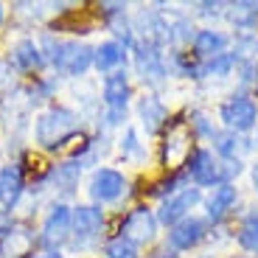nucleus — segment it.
<instances>
[{
  "label": "nucleus",
  "instance_id": "nucleus-3",
  "mask_svg": "<svg viewBox=\"0 0 258 258\" xmlns=\"http://www.w3.org/2000/svg\"><path fill=\"white\" fill-rule=\"evenodd\" d=\"M129 76L126 71H112L104 76V87H101V101L107 107L104 112V123L107 126H118L126 118V104H129Z\"/></svg>",
  "mask_w": 258,
  "mask_h": 258
},
{
  "label": "nucleus",
  "instance_id": "nucleus-33",
  "mask_svg": "<svg viewBox=\"0 0 258 258\" xmlns=\"http://www.w3.org/2000/svg\"><path fill=\"white\" fill-rule=\"evenodd\" d=\"M236 73H239L241 87L258 84V62H236Z\"/></svg>",
  "mask_w": 258,
  "mask_h": 258
},
{
  "label": "nucleus",
  "instance_id": "nucleus-17",
  "mask_svg": "<svg viewBox=\"0 0 258 258\" xmlns=\"http://www.w3.org/2000/svg\"><path fill=\"white\" fill-rule=\"evenodd\" d=\"M191 45H194V56L200 59V62H205V59H213V56H219V53H227L230 37L216 31V28H202V31H197Z\"/></svg>",
  "mask_w": 258,
  "mask_h": 258
},
{
  "label": "nucleus",
  "instance_id": "nucleus-22",
  "mask_svg": "<svg viewBox=\"0 0 258 258\" xmlns=\"http://www.w3.org/2000/svg\"><path fill=\"white\" fill-rule=\"evenodd\" d=\"M168 71H174L177 76H185V79H202V62L194 53L174 51L168 56Z\"/></svg>",
  "mask_w": 258,
  "mask_h": 258
},
{
  "label": "nucleus",
  "instance_id": "nucleus-24",
  "mask_svg": "<svg viewBox=\"0 0 258 258\" xmlns=\"http://www.w3.org/2000/svg\"><path fill=\"white\" fill-rule=\"evenodd\" d=\"M213 149H216V155H219L222 160H236V157H239V149H241V138L236 135V132H230V129L216 132V135H213Z\"/></svg>",
  "mask_w": 258,
  "mask_h": 258
},
{
  "label": "nucleus",
  "instance_id": "nucleus-10",
  "mask_svg": "<svg viewBox=\"0 0 258 258\" xmlns=\"http://www.w3.org/2000/svg\"><path fill=\"white\" fill-rule=\"evenodd\" d=\"M104 230V213L96 205H79L73 208V247H87L98 239Z\"/></svg>",
  "mask_w": 258,
  "mask_h": 258
},
{
  "label": "nucleus",
  "instance_id": "nucleus-40",
  "mask_svg": "<svg viewBox=\"0 0 258 258\" xmlns=\"http://www.w3.org/2000/svg\"><path fill=\"white\" fill-rule=\"evenodd\" d=\"M230 258H250V255H230Z\"/></svg>",
  "mask_w": 258,
  "mask_h": 258
},
{
  "label": "nucleus",
  "instance_id": "nucleus-38",
  "mask_svg": "<svg viewBox=\"0 0 258 258\" xmlns=\"http://www.w3.org/2000/svg\"><path fill=\"white\" fill-rule=\"evenodd\" d=\"M252 185H255V191H258V166L252 168Z\"/></svg>",
  "mask_w": 258,
  "mask_h": 258
},
{
  "label": "nucleus",
  "instance_id": "nucleus-21",
  "mask_svg": "<svg viewBox=\"0 0 258 258\" xmlns=\"http://www.w3.org/2000/svg\"><path fill=\"white\" fill-rule=\"evenodd\" d=\"M225 17L230 20L236 28H241L244 34H250L258 26V3L255 0H239V3H227Z\"/></svg>",
  "mask_w": 258,
  "mask_h": 258
},
{
  "label": "nucleus",
  "instance_id": "nucleus-41",
  "mask_svg": "<svg viewBox=\"0 0 258 258\" xmlns=\"http://www.w3.org/2000/svg\"><path fill=\"white\" fill-rule=\"evenodd\" d=\"M252 143H255V146H258V132H255V141H252Z\"/></svg>",
  "mask_w": 258,
  "mask_h": 258
},
{
  "label": "nucleus",
  "instance_id": "nucleus-32",
  "mask_svg": "<svg viewBox=\"0 0 258 258\" xmlns=\"http://www.w3.org/2000/svg\"><path fill=\"white\" fill-rule=\"evenodd\" d=\"M182 180H185V174H171L168 180H163V182H157L155 185V197H160V200H168L171 194H177V188L182 185Z\"/></svg>",
  "mask_w": 258,
  "mask_h": 258
},
{
  "label": "nucleus",
  "instance_id": "nucleus-7",
  "mask_svg": "<svg viewBox=\"0 0 258 258\" xmlns=\"http://www.w3.org/2000/svg\"><path fill=\"white\" fill-rule=\"evenodd\" d=\"M202 202V191L197 185H185L180 188L177 194H171L168 200L160 202V208H157V222L160 225H168V227H174L177 222L188 219L191 216V211Z\"/></svg>",
  "mask_w": 258,
  "mask_h": 258
},
{
  "label": "nucleus",
  "instance_id": "nucleus-8",
  "mask_svg": "<svg viewBox=\"0 0 258 258\" xmlns=\"http://www.w3.org/2000/svg\"><path fill=\"white\" fill-rule=\"evenodd\" d=\"M157 225H160V222H157V213H152L149 208H135V211H129L121 219L118 236L135 241V244L141 247V244H146V241H155Z\"/></svg>",
  "mask_w": 258,
  "mask_h": 258
},
{
  "label": "nucleus",
  "instance_id": "nucleus-4",
  "mask_svg": "<svg viewBox=\"0 0 258 258\" xmlns=\"http://www.w3.org/2000/svg\"><path fill=\"white\" fill-rule=\"evenodd\" d=\"M219 118H222V123H225V129H230L236 135L250 132L258 123V104L252 101L250 96H244V93H233L230 98L222 101Z\"/></svg>",
  "mask_w": 258,
  "mask_h": 258
},
{
  "label": "nucleus",
  "instance_id": "nucleus-16",
  "mask_svg": "<svg viewBox=\"0 0 258 258\" xmlns=\"http://www.w3.org/2000/svg\"><path fill=\"white\" fill-rule=\"evenodd\" d=\"M236 200H239V191H236V185L233 182H222V185H216L211 191V197L205 200V213H208V222H222L227 216V211H230L233 205H236Z\"/></svg>",
  "mask_w": 258,
  "mask_h": 258
},
{
  "label": "nucleus",
  "instance_id": "nucleus-1",
  "mask_svg": "<svg viewBox=\"0 0 258 258\" xmlns=\"http://www.w3.org/2000/svg\"><path fill=\"white\" fill-rule=\"evenodd\" d=\"M39 51L45 56V62H51L62 76L79 79L93 68V48L84 45V42H76V39H53L51 34H42V42H39Z\"/></svg>",
  "mask_w": 258,
  "mask_h": 258
},
{
  "label": "nucleus",
  "instance_id": "nucleus-14",
  "mask_svg": "<svg viewBox=\"0 0 258 258\" xmlns=\"http://www.w3.org/2000/svg\"><path fill=\"white\" fill-rule=\"evenodd\" d=\"M42 64H45V56H42V51H39V45L34 39H20L12 48V53H9V68H14L20 73L42 71Z\"/></svg>",
  "mask_w": 258,
  "mask_h": 258
},
{
  "label": "nucleus",
  "instance_id": "nucleus-6",
  "mask_svg": "<svg viewBox=\"0 0 258 258\" xmlns=\"http://www.w3.org/2000/svg\"><path fill=\"white\" fill-rule=\"evenodd\" d=\"M191 138H194V132L188 126V121H171L166 126L160 160L168 171H174L177 166L188 163V157H191Z\"/></svg>",
  "mask_w": 258,
  "mask_h": 258
},
{
  "label": "nucleus",
  "instance_id": "nucleus-25",
  "mask_svg": "<svg viewBox=\"0 0 258 258\" xmlns=\"http://www.w3.org/2000/svg\"><path fill=\"white\" fill-rule=\"evenodd\" d=\"M194 37H197V28H194L191 20L180 17L174 23H168V45H174L177 51L182 45H188V42H194Z\"/></svg>",
  "mask_w": 258,
  "mask_h": 258
},
{
  "label": "nucleus",
  "instance_id": "nucleus-11",
  "mask_svg": "<svg viewBox=\"0 0 258 258\" xmlns=\"http://www.w3.org/2000/svg\"><path fill=\"white\" fill-rule=\"evenodd\" d=\"M71 233H73V211L64 205V202H56V205L51 208V213L45 216L39 241L45 247H62L64 241L71 239Z\"/></svg>",
  "mask_w": 258,
  "mask_h": 258
},
{
  "label": "nucleus",
  "instance_id": "nucleus-29",
  "mask_svg": "<svg viewBox=\"0 0 258 258\" xmlns=\"http://www.w3.org/2000/svg\"><path fill=\"white\" fill-rule=\"evenodd\" d=\"M104 258H141V247L135 241L123 239V236H115L104 247Z\"/></svg>",
  "mask_w": 258,
  "mask_h": 258
},
{
  "label": "nucleus",
  "instance_id": "nucleus-23",
  "mask_svg": "<svg viewBox=\"0 0 258 258\" xmlns=\"http://www.w3.org/2000/svg\"><path fill=\"white\" fill-rule=\"evenodd\" d=\"M79 174H82V163L68 160V163H62V166L53 168V182H56L59 191L71 194L73 188H76V182H79Z\"/></svg>",
  "mask_w": 258,
  "mask_h": 258
},
{
  "label": "nucleus",
  "instance_id": "nucleus-15",
  "mask_svg": "<svg viewBox=\"0 0 258 258\" xmlns=\"http://www.w3.org/2000/svg\"><path fill=\"white\" fill-rule=\"evenodd\" d=\"M34 247V233L23 225H12L0 236V258H26Z\"/></svg>",
  "mask_w": 258,
  "mask_h": 258
},
{
  "label": "nucleus",
  "instance_id": "nucleus-35",
  "mask_svg": "<svg viewBox=\"0 0 258 258\" xmlns=\"http://www.w3.org/2000/svg\"><path fill=\"white\" fill-rule=\"evenodd\" d=\"M197 9H200L202 17H222L225 9H227V3H200Z\"/></svg>",
  "mask_w": 258,
  "mask_h": 258
},
{
  "label": "nucleus",
  "instance_id": "nucleus-20",
  "mask_svg": "<svg viewBox=\"0 0 258 258\" xmlns=\"http://www.w3.org/2000/svg\"><path fill=\"white\" fill-rule=\"evenodd\" d=\"M123 62H126V48H123V42H118V39L101 42V45L96 48V53H93V68H96L98 73H112V71H118Z\"/></svg>",
  "mask_w": 258,
  "mask_h": 258
},
{
  "label": "nucleus",
  "instance_id": "nucleus-13",
  "mask_svg": "<svg viewBox=\"0 0 258 258\" xmlns=\"http://www.w3.org/2000/svg\"><path fill=\"white\" fill-rule=\"evenodd\" d=\"M126 188V177L115 168H98L90 180V197L96 202H115Z\"/></svg>",
  "mask_w": 258,
  "mask_h": 258
},
{
  "label": "nucleus",
  "instance_id": "nucleus-27",
  "mask_svg": "<svg viewBox=\"0 0 258 258\" xmlns=\"http://www.w3.org/2000/svg\"><path fill=\"white\" fill-rule=\"evenodd\" d=\"M233 68H236V59H233V53H219V56L205 59V62H202V76L225 79V76H230V73H233Z\"/></svg>",
  "mask_w": 258,
  "mask_h": 258
},
{
  "label": "nucleus",
  "instance_id": "nucleus-31",
  "mask_svg": "<svg viewBox=\"0 0 258 258\" xmlns=\"http://www.w3.org/2000/svg\"><path fill=\"white\" fill-rule=\"evenodd\" d=\"M188 126H191L194 135H200V138H211V141H213V135H216V129H213L211 118H208L205 112H191Z\"/></svg>",
  "mask_w": 258,
  "mask_h": 258
},
{
  "label": "nucleus",
  "instance_id": "nucleus-12",
  "mask_svg": "<svg viewBox=\"0 0 258 258\" xmlns=\"http://www.w3.org/2000/svg\"><path fill=\"white\" fill-rule=\"evenodd\" d=\"M205 219H200V216H188V219L177 222L171 230H168V247L174 252H182V250H191V247H197L202 239H205Z\"/></svg>",
  "mask_w": 258,
  "mask_h": 258
},
{
  "label": "nucleus",
  "instance_id": "nucleus-5",
  "mask_svg": "<svg viewBox=\"0 0 258 258\" xmlns=\"http://www.w3.org/2000/svg\"><path fill=\"white\" fill-rule=\"evenodd\" d=\"M132 51H135V71L143 79V84L160 90L168 79V62L163 56V48L146 45V42H135Z\"/></svg>",
  "mask_w": 258,
  "mask_h": 258
},
{
  "label": "nucleus",
  "instance_id": "nucleus-36",
  "mask_svg": "<svg viewBox=\"0 0 258 258\" xmlns=\"http://www.w3.org/2000/svg\"><path fill=\"white\" fill-rule=\"evenodd\" d=\"M9 227H12V213H9V211H0V236H3Z\"/></svg>",
  "mask_w": 258,
  "mask_h": 258
},
{
  "label": "nucleus",
  "instance_id": "nucleus-9",
  "mask_svg": "<svg viewBox=\"0 0 258 258\" xmlns=\"http://www.w3.org/2000/svg\"><path fill=\"white\" fill-rule=\"evenodd\" d=\"M185 174L194 180L197 188H208V185H222V168H219V160H213V152L205 146H197L191 152L185 163Z\"/></svg>",
  "mask_w": 258,
  "mask_h": 258
},
{
  "label": "nucleus",
  "instance_id": "nucleus-39",
  "mask_svg": "<svg viewBox=\"0 0 258 258\" xmlns=\"http://www.w3.org/2000/svg\"><path fill=\"white\" fill-rule=\"evenodd\" d=\"M3 17H6V12H3V6H0V26H3Z\"/></svg>",
  "mask_w": 258,
  "mask_h": 258
},
{
  "label": "nucleus",
  "instance_id": "nucleus-19",
  "mask_svg": "<svg viewBox=\"0 0 258 258\" xmlns=\"http://www.w3.org/2000/svg\"><path fill=\"white\" fill-rule=\"evenodd\" d=\"M138 115H141L143 129H146L149 135H155L163 126H168V110L157 96H143L138 101Z\"/></svg>",
  "mask_w": 258,
  "mask_h": 258
},
{
  "label": "nucleus",
  "instance_id": "nucleus-26",
  "mask_svg": "<svg viewBox=\"0 0 258 258\" xmlns=\"http://www.w3.org/2000/svg\"><path fill=\"white\" fill-rule=\"evenodd\" d=\"M233 59L236 62H258V34H241L233 42Z\"/></svg>",
  "mask_w": 258,
  "mask_h": 258
},
{
  "label": "nucleus",
  "instance_id": "nucleus-37",
  "mask_svg": "<svg viewBox=\"0 0 258 258\" xmlns=\"http://www.w3.org/2000/svg\"><path fill=\"white\" fill-rule=\"evenodd\" d=\"M31 258H62L59 250H48V252H39V255H31Z\"/></svg>",
  "mask_w": 258,
  "mask_h": 258
},
{
  "label": "nucleus",
  "instance_id": "nucleus-30",
  "mask_svg": "<svg viewBox=\"0 0 258 258\" xmlns=\"http://www.w3.org/2000/svg\"><path fill=\"white\" fill-rule=\"evenodd\" d=\"M121 155L123 160H141L143 157V146H141V138L132 126L123 129V138H121Z\"/></svg>",
  "mask_w": 258,
  "mask_h": 258
},
{
  "label": "nucleus",
  "instance_id": "nucleus-34",
  "mask_svg": "<svg viewBox=\"0 0 258 258\" xmlns=\"http://www.w3.org/2000/svg\"><path fill=\"white\" fill-rule=\"evenodd\" d=\"M219 168H222V182H230L233 177L241 174V160L239 157H236V160H222Z\"/></svg>",
  "mask_w": 258,
  "mask_h": 258
},
{
  "label": "nucleus",
  "instance_id": "nucleus-2",
  "mask_svg": "<svg viewBox=\"0 0 258 258\" xmlns=\"http://www.w3.org/2000/svg\"><path fill=\"white\" fill-rule=\"evenodd\" d=\"M79 132V115L68 107H48L34 123V141L45 152H56Z\"/></svg>",
  "mask_w": 258,
  "mask_h": 258
},
{
  "label": "nucleus",
  "instance_id": "nucleus-28",
  "mask_svg": "<svg viewBox=\"0 0 258 258\" xmlns=\"http://www.w3.org/2000/svg\"><path fill=\"white\" fill-rule=\"evenodd\" d=\"M236 239H239V244L244 247L247 252H258V211L250 213V216L241 222Z\"/></svg>",
  "mask_w": 258,
  "mask_h": 258
},
{
  "label": "nucleus",
  "instance_id": "nucleus-18",
  "mask_svg": "<svg viewBox=\"0 0 258 258\" xmlns=\"http://www.w3.org/2000/svg\"><path fill=\"white\" fill-rule=\"evenodd\" d=\"M23 191H26V177H23V168L17 166V163H12V166L0 168V202H3V208L6 211H12L14 205L20 202V197H23Z\"/></svg>",
  "mask_w": 258,
  "mask_h": 258
}]
</instances>
